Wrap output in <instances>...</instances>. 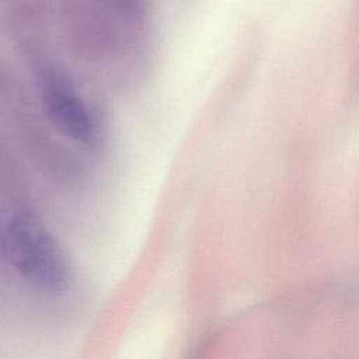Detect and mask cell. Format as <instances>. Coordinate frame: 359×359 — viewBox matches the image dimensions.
Segmentation results:
<instances>
[{
  "instance_id": "6da1fadb",
  "label": "cell",
  "mask_w": 359,
  "mask_h": 359,
  "mask_svg": "<svg viewBox=\"0 0 359 359\" xmlns=\"http://www.w3.org/2000/svg\"><path fill=\"white\" fill-rule=\"evenodd\" d=\"M1 250L7 262L42 290L60 292L69 282L62 248L34 217H13L3 231Z\"/></svg>"
},
{
  "instance_id": "7a4b0ae2",
  "label": "cell",
  "mask_w": 359,
  "mask_h": 359,
  "mask_svg": "<svg viewBox=\"0 0 359 359\" xmlns=\"http://www.w3.org/2000/svg\"><path fill=\"white\" fill-rule=\"evenodd\" d=\"M41 100L45 115L63 136L88 143L94 136V121L73 87L56 76H48L41 84Z\"/></svg>"
}]
</instances>
